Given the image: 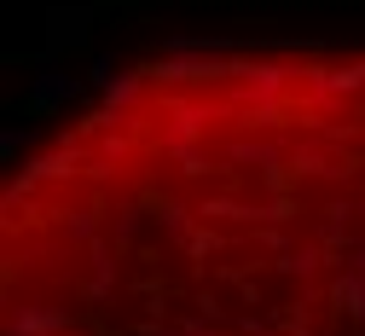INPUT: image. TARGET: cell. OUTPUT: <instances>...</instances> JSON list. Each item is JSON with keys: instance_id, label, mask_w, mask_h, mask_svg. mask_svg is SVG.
I'll list each match as a JSON object with an SVG mask.
<instances>
[{"instance_id": "cell-1", "label": "cell", "mask_w": 365, "mask_h": 336, "mask_svg": "<svg viewBox=\"0 0 365 336\" xmlns=\"http://www.w3.org/2000/svg\"><path fill=\"white\" fill-rule=\"evenodd\" d=\"M232 76H238L244 105H272V99H290V87H296V70L272 64V58H232Z\"/></svg>"}, {"instance_id": "cell-2", "label": "cell", "mask_w": 365, "mask_h": 336, "mask_svg": "<svg viewBox=\"0 0 365 336\" xmlns=\"http://www.w3.org/2000/svg\"><path fill=\"white\" fill-rule=\"evenodd\" d=\"M70 330H76V319H70V307H58V302L24 296V302L6 307V336H70Z\"/></svg>"}, {"instance_id": "cell-3", "label": "cell", "mask_w": 365, "mask_h": 336, "mask_svg": "<svg viewBox=\"0 0 365 336\" xmlns=\"http://www.w3.org/2000/svg\"><path fill=\"white\" fill-rule=\"evenodd\" d=\"M302 81H307L313 99L336 105V99H354V93H365V64H313V70H302Z\"/></svg>"}, {"instance_id": "cell-4", "label": "cell", "mask_w": 365, "mask_h": 336, "mask_svg": "<svg viewBox=\"0 0 365 336\" xmlns=\"http://www.w3.org/2000/svg\"><path fill=\"white\" fill-rule=\"evenodd\" d=\"M70 99H76V76H64V70H41V76L29 81L24 111H29V116H47V111H58V105H70Z\"/></svg>"}, {"instance_id": "cell-5", "label": "cell", "mask_w": 365, "mask_h": 336, "mask_svg": "<svg viewBox=\"0 0 365 336\" xmlns=\"http://www.w3.org/2000/svg\"><path fill=\"white\" fill-rule=\"evenodd\" d=\"M168 128H163V151H180V146H197V139L209 133V105H168Z\"/></svg>"}, {"instance_id": "cell-6", "label": "cell", "mask_w": 365, "mask_h": 336, "mask_svg": "<svg viewBox=\"0 0 365 336\" xmlns=\"http://www.w3.org/2000/svg\"><path fill=\"white\" fill-rule=\"evenodd\" d=\"M81 296L93 302V307H105V302L116 296V255H110L105 238H99L93 250H87V284H81Z\"/></svg>"}, {"instance_id": "cell-7", "label": "cell", "mask_w": 365, "mask_h": 336, "mask_svg": "<svg viewBox=\"0 0 365 336\" xmlns=\"http://www.w3.org/2000/svg\"><path fill=\"white\" fill-rule=\"evenodd\" d=\"M331 307L348 319V325H365V273L348 261L342 273H331Z\"/></svg>"}, {"instance_id": "cell-8", "label": "cell", "mask_w": 365, "mask_h": 336, "mask_svg": "<svg viewBox=\"0 0 365 336\" xmlns=\"http://www.w3.org/2000/svg\"><path fill=\"white\" fill-rule=\"evenodd\" d=\"M145 76H151V70H128V76H110V81L99 87V93H105V111L128 116V105H133V99L145 93Z\"/></svg>"}, {"instance_id": "cell-9", "label": "cell", "mask_w": 365, "mask_h": 336, "mask_svg": "<svg viewBox=\"0 0 365 336\" xmlns=\"http://www.w3.org/2000/svg\"><path fill=\"white\" fill-rule=\"evenodd\" d=\"M157 220H163V232L174 238L180 250H192V238H197V226H192V209H186V203H174V198H163V203H157Z\"/></svg>"}, {"instance_id": "cell-10", "label": "cell", "mask_w": 365, "mask_h": 336, "mask_svg": "<svg viewBox=\"0 0 365 336\" xmlns=\"http://www.w3.org/2000/svg\"><path fill=\"white\" fill-rule=\"evenodd\" d=\"M64 46H87V12H53V53H64Z\"/></svg>"}, {"instance_id": "cell-11", "label": "cell", "mask_w": 365, "mask_h": 336, "mask_svg": "<svg viewBox=\"0 0 365 336\" xmlns=\"http://www.w3.org/2000/svg\"><path fill=\"white\" fill-rule=\"evenodd\" d=\"M226 163H255V168H279L284 151L279 146H255V139H238V146H226Z\"/></svg>"}, {"instance_id": "cell-12", "label": "cell", "mask_w": 365, "mask_h": 336, "mask_svg": "<svg viewBox=\"0 0 365 336\" xmlns=\"http://www.w3.org/2000/svg\"><path fill=\"white\" fill-rule=\"evenodd\" d=\"M279 273H284V278H313V273H319V250H313V244L290 250V255L279 261Z\"/></svg>"}, {"instance_id": "cell-13", "label": "cell", "mask_w": 365, "mask_h": 336, "mask_svg": "<svg viewBox=\"0 0 365 336\" xmlns=\"http://www.w3.org/2000/svg\"><path fill=\"white\" fill-rule=\"evenodd\" d=\"M348 215H354V209L336 198V203L325 209V226H319V238H325V244H348Z\"/></svg>"}, {"instance_id": "cell-14", "label": "cell", "mask_w": 365, "mask_h": 336, "mask_svg": "<svg viewBox=\"0 0 365 336\" xmlns=\"http://www.w3.org/2000/svg\"><path fill=\"white\" fill-rule=\"evenodd\" d=\"M290 111V99H272V105H244V128H279V116Z\"/></svg>"}, {"instance_id": "cell-15", "label": "cell", "mask_w": 365, "mask_h": 336, "mask_svg": "<svg viewBox=\"0 0 365 336\" xmlns=\"http://www.w3.org/2000/svg\"><path fill=\"white\" fill-rule=\"evenodd\" d=\"M140 215H145L140 203H122L116 209V244H133V238H140Z\"/></svg>"}, {"instance_id": "cell-16", "label": "cell", "mask_w": 365, "mask_h": 336, "mask_svg": "<svg viewBox=\"0 0 365 336\" xmlns=\"http://www.w3.org/2000/svg\"><path fill=\"white\" fill-rule=\"evenodd\" d=\"M186 174H209V146H180V151H168Z\"/></svg>"}, {"instance_id": "cell-17", "label": "cell", "mask_w": 365, "mask_h": 336, "mask_svg": "<svg viewBox=\"0 0 365 336\" xmlns=\"http://www.w3.org/2000/svg\"><path fill=\"white\" fill-rule=\"evenodd\" d=\"M70 238H81V244H99V220H93V209H70Z\"/></svg>"}, {"instance_id": "cell-18", "label": "cell", "mask_w": 365, "mask_h": 336, "mask_svg": "<svg viewBox=\"0 0 365 336\" xmlns=\"http://www.w3.org/2000/svg\"><path fill=\"white\" fill-rule=\"evenodd\" d=\"M296 215V198H272V203H261V220H290Z\"/></svg>"}, {"instance_id": "cell-19", "label": "cell", "mask_w": 365, "mask_h": 336, "mask_svg": "<svg viewBox=\"0 0 365 336\" xmlns=\"http://www.w3.org/2000/svg\"><path fill=\"white\" fill-rule=\"evenodd\" d=\"M296 174H325V157H319L313 146H307V151H296Z\"/></svg>"}, {"instance_id": "cell-20", "label": "cell", "mask_w": 365, "mask_h": 336, "mask_svg": "<svg viewBox=\"0 0 365 336\" xmlns=\"http://www.w3.org/2000/svg\"><path fill=\"white\" fill-rule=\"evenodd\" d=\"M18 146H29V133H24V128H6V133H0V151H6V157H12Z\"/></svg>"}, {"instance_id": "cell-21", "label": "cell", "mask_w": 365, "mask_h": 336, "mask_svg": "<svg viewBox=\"0 0 365 336\" xmlns=\"http://www.w3.org/2000/svg\"><path fill=\"white\" fill-rule=\"evenodd\" d=\"M110 76H116V58H110V53H99V58H93V81H99V87H105V81H110Z\"/></svg>"}, {"instance_id": "cell-22", "label": "cell", "mask_w": 365, "mask_h": 336, "mask_svg": "<svg viewBox=\"0 0 365 336\" xmlns=\"http://www.w3.org/2000/svg\"><path fill=\"white\" fill-rule=\"evenodd\" d=\"M105 157H128V139L122 133H105Z\"/></svg>"}, {"instance_id": "cell-23", "label": "cell", "mask_w": 365, "mask_h": 336, "mask_svg": "<svg viewBox=\"0 0 365 336\" xmlns=\"http://www.w3.org/2000/svg\"><path fill=\"white\" fill-rule=\"evenodd\" d=\"M209 250H215V232H197V238H192V250H186V255H209Z\"/></svg>"}, {"instance_id": "cell-24", "label": "cell", "mask_w": 365, "mask_h": 336, "mask_svg": "<svg viewBox=\"0 0 365 336\" xmlns=\"http://www.w3.org/2000/svg\"><path fill=\"white\" fill-rule=\"evenodd\" d=\"M354 267H359V273H365V250H359V255H354Z\"/></svg>"}]
</instances>
